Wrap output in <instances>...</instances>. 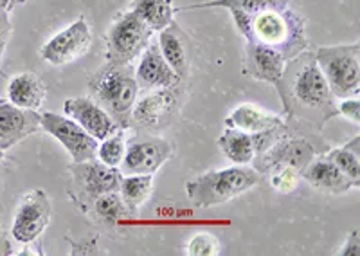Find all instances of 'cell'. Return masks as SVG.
I'll return each mask as SVG.
<instances>
[{"mask_svg":"<svg viewBox=\"0 0 360 256\" xmlns=\"http://www.w3.org/2000/svg\"><path fill=\"white\" fill-rule=\"evenodd\" d=\"M40 128H44L45 132L56 137L65 146L74 162L94 161L96 159L99 141L86 134L70 117L60 116L54 112H44V114H40Z\"/></svg>","mask_w":360,"mask_h":256,"instance_id":"12","label":"cell"},{"mask_svg":"<svg viewBox=\"0 0 360 256\" xmlns=\"http://www.w3.org/2000/svg\"><path fill=\"white\" fill-rule=\"evenodd\" d=\"M13 0H0V11H13V6H11Z\"/></svg>","mask_w":360,"mask_h":256,"instance_id":"35","label":"cell"},{"mask_svg":"<svg viewBox=\"0 0 360 256\" xmlns=\"http://www.w3.org/2000/svg\"><path fill=\"white\" fill-rule=\"evenodd\" d=\"M153 193V175H121L119 195L130 211L131 219L139 217V211Z\"/></svg>","mask_w":360,"mask_h":256,"instance_id":"24","label":"cell"},{"mask_svg":"<svg viewBox=\"0 0 360 256\" xmlns=\"http://www.w3.org/2000/svg\"><path fill=\"white\" fill-rule=\"evenodd\" d=\"M301 179L314 186L315 190L321 191V193L328 195H342L348 193L349 190H353V182L349 181L346 175L333 165L326 155H315L310 162L307 165V168L301 172Z\"/></svg>","mask_w":360,"mask_h":256,"instance_id":"19","label":"cell"},{"mask_svg":"<svg viewBox=\"0 0 360 256\" xmlns=\"http://www.w3.org/2000/svg\"><path fill=\"white\" fill-rule=\"evenodd\" d=\"M238 33L247 41L262 44L278 51L285 62L310 49V38L307 33V18L299 11L288 8H272L256 13Z\"/></svg>","mask_w":360,"mask_h":256,"instance_id":"2","label":"cell"},{"mask_svg":"<svg viewBox=\"0 0 360 256\" xmlns=\"http://www.w3.org/2000/svg\"><path fill=\"white\" fill-rule=\"evenodd\" d=\"M314 54L335 99L359 96L360 44L319 47Z\"/></svg>","mask_w":360,"mask_h":256,"instance_id":"5","label":"cell"},{"mask_svg":"<svg viewBox=\"0 0 360 256\" xmlns=\"http://www.w3.org/2000/svg\"><path fill=\"white\" fill-rule=\"evenodd\" d=\"M2 159H4V150H0V162H2Z\"/></svg>","mask_w":360,"mask_h":256,"instance_id":"37","label":"cell"},{"mask_svg":"<svg viewBox=\"0 0 360 256\" xmlns=\"http://www.w3.org/2000/svg\"><path fill=\"white\" fill-rule=\"evenodd\" d=\"M290 0H211L202 4H189L182 8H175V13L193 11V9H209V8H224L231 13L234 25L242 27L252 15L272 8H288Z\"/></svg>","mask_w":360,"mask_h":256,"instance_id":"21","label":"cell"},{"mask_svg":"<svg viewBox=\"0 0 360 256\" xmlns=\"http://www.w3.org/2000/svg\"><path fill=\"white\" fill-rule=\"evenodd\" d=\"M266 175H270V186L279 191V193H290L292 190H295L299 179H301V174L297 169L287 168V166L274 168Z\"/></svg>","mask_w":360,"mask_h":256,"instance_id":"29","label":"cell"},{"mask_svg":"<svg viewBox=\"0 0 360 256\" xmlns=\"http://www.w3.org/2000/svg\"><path fill=\"white\" fill-rule=\"evenodd\" d=\"M11 34H13V24H11V18H9V13L0 11V62H2L6 47H8L9 40H11Z\"/></svg>","mask_w":360,"mask_h":256,"instance_id":"32","label":"cell"},{"mask_svg":"<svg viewBox=\"0 0 360 256\" xmlns=\"http://www.w3.org/2000/svg\"><path fill=\"white\" fill-rule=\"evenodd\" d=\"M337 256H359L360 255V236H359V229L352 231L346 238L342 245H340L339 251L335 252Z\"/></svg>","mask_w":360,"mask_h":256,"instance_id":"33","label":"cell"},{"mask_svg":"<svg viewBox=\"0 0 360 256\" xmlns=\"http://www.w3.org/2000/svg\"><path fill=\"white\" fill-rule=\"evenodd\" d=\"M337 114H340L342 117H346L348 121H352V123L359 124L360 123L359 96L340 99V103H337Z\"/></svg>","mask_w":360,"mask_h":256,"instance_id":"31","label":"cell"},{"mask_svg":"<svg viewBox=\"0 0 360 256\" xmlns=\"http://www.w3.org/2000/svg\"><path fill=\"white\" fill-rule=\"evenodd\" d=\"M360 137L356 136L355 139L346 143V145L339 146V148L328 150L326 155L337 168L342 172L349 181L353 182V186H360V152H359Z\"/></svg>","mask_w":360,"mask_h":256,"instance_id":"27","label":"cell"},{"mask_svg":"<svg viewBox=\"0 0 360 256\" xmlns=\"http://www.w3.org/2000/svg\"><path fill=\"white\" fill-rule=\"evenodd\" d=\"M45 85L33 72H20L8 83V101L27 110H38L45 101Z\"/></svg>","mask_w":360,"mask_h":256,"instance_id":"23","label":"cell"},{"mask_svg":"<svg viewBox=\"0 0 360 256\" xmlns=\"http://www.w3.org/2000/svg\"><path fill=\"white\" fill-rule=\"evenodd\" d=\"M276 91L288 120L304 121L323 130L328 121L339 116L337 99L328 87L314 51H303L285 63Z\"/></svg>","mask_w":360,"mask_h":256,"instance_id":"1","label":"cell"},{"mask_svg":"<svg viewBox=\"0 0 360 256\" xmlns=\"http://www.w3.org/2000/svg\"><path fill=\"white\" fill-rule=\"evenodd\" d=\"M92 46V33L85 17H79L69 27L54 34L40 49V58L51 65H69L85 56Z\"/></svg>","mask_w":360,"mask_h":256,"instance_id":"13","label":"cell"},{"mask_svg":"<svg viewBox=\"0 0 360 256\" xmlns=\"http://www.w3.org/2000/svg\"><path fill=\"white\" fill-rule=\"evenodd\" d=\"M67 172L70 174L69 197L83 213H86L90 204L94 203L99 195L119 191V181H121L119 168L103 165L98 159L72 162L67 166Z\"/></svg>","mask_w":360,"mask_h":256,"instance_id":"6","label":"cell"},{"mask_svg":"<svg viewBox=\"0 0 360 256\" xmlns=\"http://www.w3.org/2000/svg\"><path fill=\"white\" fill-rule=\"evenodd\" d=\"M288 128H290L288 124H283V127L258 134L225 128L224 134L218 137V148L234 165H252L254 159L265 153Z\"/></svg>","mask_w":360,"mask_h":256,"instance_id":"11","label":"cell"},{"mask_svg":"<svg viewBox=\"0 0 360 256\" xmlns=\"http://www.w3.org/2000/svg\"><path fill=\"white\" fill-rule=\"evenodd\" d=\"M152 40L153 31L135 13H119L107 31V62L130 65Z\"/></svg>","mask_w":360,"mask_h":256,"instance_id":"7","label":"cell"},{"mask_svg":"<svg viewBox=\"0 0 360 256\" xmlns=\"http://www.w3.org/2000/svg\"><path fill=\"white\" fill-rule=\"evenodd\" d=\"M40 128V114L13 105L11 101H0V150L17 146Z\"/></svg>","mask_w":360,"mask_h":256,"instance_id":"16","label":"cell"},{"mask_svg":"<svg viewBox=\"0 0 360 256\" xmlns=\"http://www.w3.org/2000/svg\"><path fill=\"white\" fill-rule=\"evenodd\" d=\"M25 2H27V0H13L11 6H13V9H15V8H18V6L25 4Z\"/></svg>","mask_w":360,"mask_h":256,"instance_id":"36","label":"cell"},{"mask_svg":"<svg viewBox=\"0 0 360 256\" xmlns=\"http://www.w3.org/2000/svg\"><path fill=\"white\" fill-rule=\"evenodd\" d=\"M128 9L135 13L153 33L164 30L175 20L173 0H131Z\"/></svg>","mask_w":360,"mask_h":256,"instance_id":"25","label":"cell"},{"mask_svg":"<svg viewBox=\"0 0 360 256\" xmlns=\"http://www.w3.org/2000/svg\"><path fill=\"white\" fill-rule=\"evenodd\" d=\"M85 215H89L96 222L105 224V226H115L121 220L131 219L130 211L124 206L119 191H108V193L99 195L94 203L90 204Z\"/></svg>","mask_w":360,"mask_h":256,"instance_id":"26","label":"cell"},{"mask_svg":"<svg viewBox=\"0 0 360 256\" xmlns=\"http://www.w3.org/2000/svg\"><path fill=\"white\" fill-rule=\"evenodd\" d=\"M2 219V217H0ZM13 255V249H11V242L8 238V233L2 229V220H0V256H9Z\"/></svg>","mask_w":360,"mask_h":256,"instance_id":"34","label":"cell"},{"mask_svg":"<svg viewBox=\"0 0 360 256\" xmlns=\"http://www.w3.org/2000/svg\"><path fill=\"white\" fill-rule=\"evenodd\" d=\"M173 146L157 136L141 134L127 141L124 158L119 165L121 175H153L164 162H168Z\"/></svg>","mask_w":360,"mask_h":256,"instance_id":"9","label":"cell"},{"mask_svg":"<svg viewBox=\"0 0 360 256\" xmlns=\"http://www.w3.org/2000/svg\"><path fill=\"white\" fill-rule=\"evenodd\" d=\"M90 98L101 105L112 120L128 130L131 128V110L139 96L134 65L107 62L89 78Z\"/></svg>","mask_w":360,"mask_h":256,"instance_id":"3","label":"cell"},{"mask_svg":"<svg viewBox=\"0 0 360 256\" xmlns=\"http://www.w3.org/2000/svg\"><path fill=\"white\" fill-rule=\"evenodd\" d=\"M283 124H287L285 117L278 116V114H270V112L262 110L259 107H254L249 103L234 108L229 117L225 120V128H234V130H242V132L249 134L266 132V130L283 127Z\"/></svg>","mask_w":360,"mask_h":256,"instance_id":"22","label":"cell"},{"mask_svg":"<svg viewBox=\"0 0 360 256\" xmlns=\"http://www.w3.org/2000/svg\"><path fill=\"white\" fill-rule=\"evenodd\" d=\"M124 150H127V136L124 130H117L115 134L108 136L107 139H103L98 145V153L96 159L101 161L103 165L112 166V168H119L121 161L124 158Z\"/></svg>","mask_w":360,"mask_h":256,"instance_id":"28","label":"cell"},{"mask_svg":"<svg viewBox=\"0 0 360 256\" xmlns=\"http://www.w3.org/2000/svg\"><path fill=\"white\" fill-rule=\"evenodd\" d=\"M63 110L70 120L76 121L86 134H90L98 141L107 139L108 136L121 130V127L112 120L110 114L101 105L96 103L90 96L89 98L79 96V98L67 99L63 103Z\"/></svg>","mask_w":360,"mask_h":256,"instance_id":"15","label":"cell"},{"mask_svg":"<svg viewBox=\"0 0 360 256\" xmlns=\"http://www.w3.org/2000/svg\"><path fill=\"white\" fill-rule=\"evenodd\" d=\"M285 58L278 51L270 47L247 41L245 44V60H243V72L249 78L258 79V82L270 83L278 87L281 79L283 69H285Z\"/></svg>","mask_w":360,"mask_h":256,"instance_id":"18","label":"cell"},{"mask_svg":"<svg viewBox=\"0 0 360 256\" xmlns=\"http://www.w3.org/2000/svg\"><path fill=\"white\" fill-rule=\"evenodd\" d=\"M319 150L321 148L314 141L307 139V137L292 136V130L288 128L265 153L254 159L252 168L259 175H266L274 168H283V166L297 169L301 174L308 162L319 153Z\"/></svg>","mask_w":360,"mask_h":256,"instance_id":"8","label":"cell"},{"mask_svg":"<svg viewBox=\"0 0 360 256\" xmlns=\"http://www.w3.org/2000/svg\"><path fill=\"white\" fill-rule=\"evenodd\" d=\"M262 175L247 165L214 169L186 182V193L195 207H211L229 203L247 193L259 182Z\"/></svg>","mask_w":360,"mask_h":256,"instance_id":"4","label":"cell"},{"mask_svg":"<svg viewBox=\"0 0 360 256\" xmlns=\"http://www.w3.org/2000/svg\"><path fill=\"white\" fill-rule=\"evenodd\" d=\"M159 49L164 60L169 63L180 82H184L191 70V49L189 40L175 20L159 31Z\"/></svg>","mask_w":360,"mask_h":256,"instance_id":"20","label":"cell"},{"mask_svg":"<svg viewBox=\"0 0 360 256\" xmlns=\"http://www.w3.org/2000/svg\"><path fill=\"white\" fill-rule=\"evenodd\" d=\"M179 108L175 87L153 89L137 99L131 110V128L139 130H159L169 124Z\"/></svg>","mask_w":360,"mask_h":256,"instance_id":"14","label":"cell"},{"mask_svg":"<svg viewBox=\"0 0 360 256\" xmlns=\"http://www.w3.org/2000/svg\"><path fill=\"white\" fill-rule=\"evenodd\" d=\"M135 79L139 91H153V89H172L180 83L179 76L173 72L169 63L164 60L159 44L150 41L146 49L141 53L139 65L135 69Z\"/></svg>","mask_w":360,"mask_h":256,"instance_id":"17","label":"cell"},{"mask_svg":"<svg viewBox=\"0 0 360 256\" xmlns=\"http://www.w3.org/2000/svg\"><path fill=\"white\" fill-rule=\"evenodd\" d=\"M186 252L189 256H217L220 255V244L213 235L200 233V235H195L189 240Z\"/></svg>","mask_w":360,"mask_h":256,"instance_id":"30","label":"cell"},{"mask_svg":"<svg viewBox=\"0 0 360 256\" xmlns=\"http://www.w3.org/2000/svg\"><path fill=\"white\" fill-rule=\"evenodd\" d=\"M53 206L45 190H31L20 198L15 219H13L11 235L18 244H33L34 240L49 226Z\"/></svg>","mask_w":360,"mask_h":256,"instance_id":"10","label":"cell"}]
</instances>
